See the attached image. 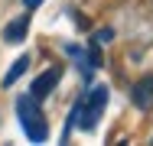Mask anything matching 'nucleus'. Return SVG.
Instances as JSON below:
<instances>
[{"label":"nucleus","instance_id":"10","mask_svg":"<svg viewBox=\"0 0 153 146\" xmlns=\"http://www.w3.org/2000/svg\"><path fill=\"white\" fill-rule=\"evenodd\" d=\"M39 3H42V0H23V7H26V10H36Z\"/></svg>","mask_w":153,"mask_h":146},{"label":"nucleus","instance_id":"2","mask_svg":"<svg viewBox=\"0 0 153 146\" xmlns=\"http://www.w3.org/2000/svg\"><path fill=\"white\" fill-rule=\"evenodd\" d=\"M16 114H20V127L26 130V140H33V143H46L49 123H46V114H42V107H39V101H36L33 94L16 101Z\"/></svg>","mask_w":153,"mask_h":146},{"label":"nucleus","instance_id":"1","mask_svg":"<svg viewBox=\"0 0 153 146\" xmlns=\"http://www.w3.org/2000/svg\"><path fill=\"white\" fill-rule=\"evenodd\" d=\"M108 101H111L108 85L88 88V91L75 101L72 117H68V127H78V130H94V127H98V120H101V114H104V107H108Z\"/></svg>","mask_w":153,"mask_h":146},{"label":"nucleus","instance_id":"6","mask_svg":"<svg viewBox=\"0 0 153 146\" xmlns=\"http://www.w3.org/2000/svg\"><path fill=\"white\" fill-rule=\"evenodd\" d=\"M65 52H68V55H72L78 65H82V75H85V78H91V72L98 68V65L91 62V55H88L85 49H78V46H65Z\"/></svg>","mask_w":153,"mask_h":146},{"label":"nucleus","instance_id":"9","mask_svg":"<svg viewBox=\"0 0 153 146\" xmlns=\"http://www.w3.org/2000/svg\"><path fill=\"white\" fill-rule=\"evenodd\" d=\"M72 20H75V26H82V29H88V20H85V16H78V13H75V16H72Z\"/></svg>","mask_w":153,"mask_h":146},{"label":"nucleus","instance_id":"4","mask_svg":"<svg viewBox=\"0 0 153 146\" xmlns=\"http://www.w3.org/2000/svg\"><path fill=\"white\" fill-rule=\"evenodd\" d=\"M130 104L137 111H150L153 107V75H140L130 85Z\"/></svg>","mask_w":153,"mask_h":146},{"label":"nucleus","instance_id":"5","mask_svg":"<svg viewBox=\"0 0 153 146\" xmlns=\"http://www.w3.org/2000/svg\"><path fill=\"white\" fill-rule=\"evenodd\" d=\"M26 32H30V13L16 16L13 23H7V26H3V39H7L10 46H16V42H23V39H26Z\"/></svg>","mask_w":153,"mask_h":146},{"label":"nucleus","instance_id":"7","mask_svg":"<svg viewBox=\"0 0 153 146\" xmlns=\"http://www.w3.org/2000/svg\"><path fill=\"white\" fill-rule=\"evenodd\" d=\"M26 68H30V55H20L16 62H13V65H10V72H7V78H3V85L10 88L13 81H16V78H20V75H23V72H26Z\"/></svg>","mask_w":153,"mask_h":146},{"label":"nucleus","instance_id":"3","mask_svg":"<svg viewBox=\"0 0 153 146\" xmlns=\"http://www.w3.org/2000/svg\"><path fill=\"white\" fill-rule=\"evenodd\" d=\"M62 81V65H52V68H46L42 75H36L30 85V94L36 97V101H42V97H49L52 94V88Z\"/></svg>","mask_w":153,"mask_h":146},{"label":"nucleus","instance_id":"8","mask_svg":"<svg viewBox=\"0 0 153 146\" xmlns=\"http://www.w3.org/2000/svg\"><path fill=\"white\" fill-rule=\"evenodd\" d=\"M111 39H114V29H111V26H104V29H94V32H91V42H94V46H108Z\"/></svg>","mask_w":153,"mask_h":146}]
</instances>
